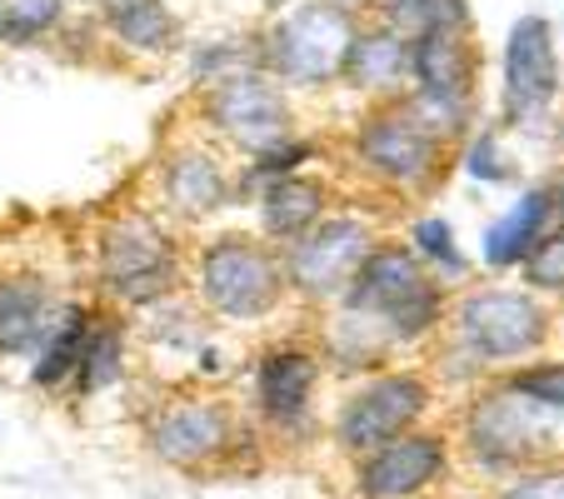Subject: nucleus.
I'll use <instances>...</instances> for the list:
<instances>
[{"instance_id": "423d86ee", "label": "nucleus", "mask_w": 564, "mask_h": 499, "mask_svg": "<svg viewBox=\"0 0 564 499\" xmlns=\"http://www.w3.org/2000/svg\"><path fill=\"white\" fill-rule=\"evenodd\" d=\"M195 295L220 319H265L285 305V250L256 235H220L195 260Z\"/></svg>"}, {"instance_id": "aec40b11", "label": "nucleus", "mask_w": 564, "mask_h": 499, "mask_svg": "<svg viewBox=\"0 0 564 499\" xmlns=\"http://www.w3.org/2000/svg\"><path fill=\"white\" fill-rule=\"evenodd\" d=\"M100 25L140 55H165L181 41V15L165 0H96Z\"/></svg>"}, {"instance_id": "9d476101", "label": "nucleus", "mask_w": 564, "mask_h": 499, "mask_svg": "<svg viewBox=\"0 0 564 499\" xmlns=\"http://www.w3.org/2000/svg\"><path fill=\"white\" fill-rule=\"evenodd\" d=\"M375 230L360 215H325L315 230H305L300 240L280 245L285 250V275L290 290L315 305H335L350 290L355 270L365 265V256L375 250Z\"/></svg>"}, {"instance_id": "6e6552de", "label": "nucleus", "mask_w": 564, "mask_h": 499, "mask_svg": "<svg viewBox=\"0 0 564 499\" xmlns=\"http://www.w3.org/2000/svg\"><path fill=\"white\" fill-rule=\"evenodd\" d=\"M200 110L215 135L230 140L246 155H265V150L295 140L290 96L275 75H265V70H225L220 80H210Z\"/></svg>"}, {"instance_id": "6ab92c4d", "label": "nucleus", "mask_w": 564, "mask_h": 499, "mask_svg": "<svg viewBox=\"0 0 564 499\" xmlns=\"http://www.w3.org/2000/svg\"><path fill=\"white\" fill-rule=\"evenodd\" d=\"M325 215H330V185L315 181V175H280L260 191V225L275 245L300 240Z\"/></svg>"}, {"instance_id": "393cba45", "label": "nucleus", "mask_w": 564, "mask_h": 499, "mask_svg": "<svg viewBox=\"0 0 564 499\" xmlns=\"http://www.w3.org/2000/svg\"><path fill=\"white\" fill-rule=\"evenodd\" d=\"M410 245H415V256L425 260L430 270H435L440 280H455L465 275V256H459V245H455V230H449L440 215H425V220H415V230H410Z\"/></svg>"}, {"instance_id": "f3484780", "label": "nucleus", "mask_w": 564, "mask_h": 499, "mask_svg": "<svg viewBox=\"0 0 564 499\" xmlns=\"http://www.w3.org/2000/svg\"><path fill=\"white\" fill-rule=\"evenodd\" d=\"M345 80L360 96H370L375 106L410 96L415 90V45L400 41L384 25H360V35L350 45V61H345Z\"/></svg>"}, {"instance_id": "4be33fe9", "label": "nucleus", "mask_w": 564, "mask_h": 499, "mask_svg": "<svg viewBox=\"0 0 564 499\" xmlns=\"http://www.w3.org/2000/svg\"><path fill=\"white\" fill-rule=\"evenodd\" d=\"M90 325H96V315H90L86 305H65V315H61V325H55V335L45 340V350L35 355V375H31V380L41 384V390H55V384L75 380Z\"/></svg>"}, {"instance_id": "2eb2a0df", "label": "nucleus", "mask_w": 564, "mask_h": 499, "mask_svg": "<svg viewBox=\"0 0 564 499\" xmlns=\"http://www.w3.org/2000/svg\"><path fill=\"white\" fill-rule=\"evenodd\" d=\"M235 181L210 145H175L160 160V200L175 220H210L230 205Z\"/></svg>"}, {"instance_id": "20e7f679", "label": "nucleus", "mask_w": 564, "mask_h": 499, "mask_svg": "<svg viewBox=\"0 0 564 499\" xmlns=\"http://www.w3.org/2000/svg\"><path fill=\"white\" fill-rule=\"evenodd\" d=\"M360 35V21L345 0H295L260 35V70L280 86H325L345 80V61Z\"/></svg>"}, {"instance_id": "c756f323", "label": "nucleus", "mask_w": 564, "mask_h": 499, "mask_svg": "<svg viewBox=\"0 0 564 499\" xmlns=\"http://www.w3.org/2000/svg\"><path fill=\"white\" fill-rule=\"evenodd\" d=\"M550 195H554V225H564V175L550 185Z\"/></svg>"}, {"instance_id": "0eeeda50", "label": "nucleus", "mask_w": 564, "mask_h": 499, "mask_svg": "<svg viewBox=\"0 0 564 499\" xmlns=\"http://www.w3.org/2000/svg\"><path fill=\"white\" fill-rule=\"evenodd\" d=\"M449 145H455V140L430 130L405 96L384 100V106H370V116L355 130V155H360V165L380 185H390V191H400V195L435 191V185L445 181Z\"/></svg>"}, {"instance_id": "b1692460", "label": "nucleus", "mask_w": 564, "mask_h": 499, "mask_svg": "<svg viewBox=\"0 0 564 499\" xmlns=\"http://www.w3.org/2000/svg\"><path fill=\"white\" fill-rule=\"evenodd\" d=\"M65 25V0H0V45H35Z\"/></svg>"}, {"instance_id": "1a4fd4ad", "label": "nucleus", "mask_w": 564, "mask_h": 499, "mask_svg": "<svg viewBox=\"0 0 564 499\" xmlns=\"http://www.w3.org/2000/svg\"><path fill=\"white\" fill-rule=\"evenodd\" d=\"M430 410V380L415 370H384L360 380L335 410V445L350 459H365L370 449L400 440L415 430Z\"/></svg>"}, {"instance_id": "f8f14e48", "label": "nucleus", "mask_w": 564, "mask_h": 499, "mask_svg": "<svg viewBox=\"0 0 564 499\" xmlns=\"http://www.w3.org/2000/svg\"><path fill=\"white\" fill-rule=\"evenodd\" d=\"M560 100V51L544 15H524L505 41V126H530Z\"/></svg>"}, {"instance_id": "7ed1b4c3", "label": "nucleus", "mask_w": 564, "mask_h": 499, "mask_svg": "<svg viewBox=\"0 0 564 499\" xmlns=\"http://www.w3.org/2000/svg\"><path fill=\"white\" fill-rule=\"evenodd\" d=\"M554 315L524 285H479L465 290L449 310V345L475 370L485 365H520L550 345Z\"/></svg>"}, {"instance_id": "bb28decb", "label": "nucleus", "mask_w": 564, "mask_h": 499, "mask_svg": "<svg viewBox=\"0 0 564 499\" xmlns=\"http://www.w3.org/2000/svg\"><path fill=\"white\" fill-rule=\"evenodd\" d=\"M500 499H564V459H550V465H530L505 475Z\"/></svg>"}, {"instance_id": "a211bd4d", "label": "nucleus", "mask_w": 564, "mask_h": 499, "mask_svg": "<svg viewBox=\"0 0 564 499\" xmlns=\"http://www.w3.org/2000/svg\"><path fill=\"white\" fill-rule=\"evenodd\" d=\"M554 230V195L550 185L524 191L500 220L485 230V265L490 270H520L530 250Z\"/></svg>"}, {"instance_id": "ddd939ff", "label": "nucleus", "mask_w": 564, "mask_h": 499, "mask_svg": "<svg viewBox=\"0 0 564 499\" xmlns=\"http://www.w3.org/2000/svg\"><path fill=\"white\" fill-rule=\"evenodd\" d=\"M449 469V440L440 430H405L400 440L355 459V495L360 499H420Z\"/></svg>"}, {"instance_id": "39448f33", "label": "nucleus", "mask_w": 564, "mask_h": 499, "mask_svg": "<svg viewBox=\"0 0 564 499\" xmlns=\"http://www.w3.org/2000/svg\"><path fill=\"white\" fill-rule=\"evenodd\" d=\"M100 290L130 310H145L171 300L181 285V245L165 230V220L150 210H120L106 220L96 245Z\"/></svg>"}, {"instance_id": "7c9ffc66", "label": "nucleus", "mask_w": 564, "mask_h": 499, "mask_svg": "<svg viewBox=\"0 0 564 499\" xmlns=\"http://www.w3.org/2000/svg\"><path fill=\"white\" fill-rule=\"evenodd\" d=\"M345 6H350V11H360V6H375V0H345Z\"/></svg>"}, {"instance_id": "f257e3e1", "label": "nucleus", "mask_w": 564, "mask_h": 499, "mask_svg": "<svg viewBox=\"0 0 564 499\" xmlns=\"http://www.w3.org/2000/svg\"><path fill=\"white\" fill-rule=\"evenodd\" d=\"M459 440H465V455L475 469L514 475V469L564 459V414L500 380L469 400L465 420H459Z\"/></svg>"}, {"instance_id": "412c9836", "label": "nucleus", "mask_w": 564, "mask_h": 499, "mask_svg": "<svg viewBox=\"0 0 564 499\" xmlns=\"http://www.w3.org/2000/svg\"><path fill=\"white\" fill-rule=\"evenodd\" d=\"M370 11L380 15L375 25L394 31L410 45L430 41L440 31H469V0H375Z\"/></svg>"}, {"instance_id": "f03ea898", "label": "nucleus", "mask_w": 564, "mask_h": 499, "mask_svg": "<svg viewBox=\"0 0 564 499\" xmlns=\"http://www.w3.org/2000/svg\"><path fill=\"white\" fill-rule=\"evenodd\" d=\"M340 300L355 310H370L375 319H384L394 345L425 340L430 329H440V319H445V280L405 240L375 245Z\"/></svg>"}, {"instance_id": "9b49d317", "label": "nucleus", "mask_w": 564, "mask_h": 499, "mask_svg": "<svg viewBox=\"0 0 564 499\" xmlns=\"http://www.w3.org/2000/svg\"><path fill=\"white\" fill-rule=\"evenodd\" d=\"M240 435H246L240 414L225 400H200V394L160 404L145 425V445L155 449V459H165L175 469H191V475L230 459L240 449Z\"/></svg>"}, {"instance_id": "a878e982", "label": "nucleus", "mask_w": 564, "mask_h": 499, "mask_svg": "<svg viewBox=\"0 0 564 499\" xmlns=\"http://www.w3.org/2000/svg\"><path fill=\"white\" fill-rule=\"evenodd\" d=\"M520 280L534 295H564V225H554V230L534 245L530 260L520 265Z\"/></svg>"}, {"instance_id": "5701e85b", "label": "nucleus", "mask_w": 564, "mask_h": 499, "mask_svg": "<svg viewBox=\"0 0 564 499\" xmlns=\"http://www.w3.org/2000/svg\"><path fill=\"white\" fill-rule=\"evenodd\" d=\"M120 380H126V325L110 315H96V325L86 335V350H80L75 384H80V394H100Z\"/></svg>"}, {"instance_id": "4468645a", "label": "nucleus", "mask_w": 564, "mask_h": 499, "mask_svg": "<svg viewBox=\"0 0 564 499\" xmlns=\"http://www.w3.org/2000/svg\"><path fill=\"white\" fill-rule=\"evenodd\" d=\"M319 365L315 350L300 345H280L256 365V410L275 435H305L315 425V390H319Z\"/></svg>"}, {"instance_id": "c85d7f7f", "label": "nucleus", "mask_w": 564, "mask_h": 499, "mask_svg": "<svg viewBox=\"0 0 564 499\" xmlns=\"http://www.w3.org/2000/svg\"><path fill=\"white\" fill-rule=\"evenodd\" d=\"M469 175H479V181H505V160H500V140H495V130H479L475 140H469Z\"/></svg>"}, {"instance_id": "dca6fc26", "label": "nucleus", "mask_w": 564, "mask_h": 499, "mask_svg": "<svg viewBox=\"0 0 564 499\" xmlns=\"http://www.w3.org/2000/svg\"><path fill=\"white\" fill-rule=\"evenodd\" d=\"M61 315L65 305L55 300L51 280L25 275V270H6L0 275V355L45 350Z\"/></svg>"}, {"instance_id": "cd10ccee", "label": "nucleus", "mask_w": 564, "mask_h": 499, "mask_svg": "<svg viewBox=\"0 0 564 499\" xmlns=\"http://www.w3.org/2000/svg\"><path fill=\"white\" fill-rule=\"evenodd\" d=\"M505 380L514 390H524L530 400L550 404L554 414H564V365H530V370H510Z\"/></svg>"}]
</instances>
